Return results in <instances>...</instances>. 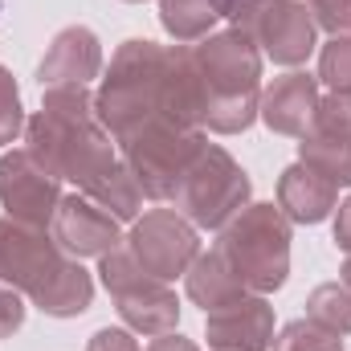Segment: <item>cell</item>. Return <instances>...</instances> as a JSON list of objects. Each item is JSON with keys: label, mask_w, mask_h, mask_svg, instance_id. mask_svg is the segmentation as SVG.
<instances>
[{"label": "cell", "mask_w": 351, "mask_h": 351, "mask_svg": "<svg viewBox=\"0 0 351 351\" xmlns=\"http://www.w3.org/2000/svg\"><path fill=\"white\" fill-rule=\"evenodd\" d=\"M319 82L351 94V33H335L319 53Z\"/></svg>", "instance_id": "obj_26"}, {"label": "cell", "mask_w": 351, "mask_h": 351, "mask_svg": "<svg viewBox=\"0 0 351 351\" xmlns=\"http://www.w3.org/2000/svg\"><path fill=\"white\" fill-rule=\"evenodd\" d=\"M258 106H262V94H229V98H213L200 127L217 131V135H237V131H250V123L258 119Z\"/></svg>", "instance_id": "obj_24"}, {"label": "cell", "mask_w": 351, "mask_h": 351, "mask_svg": "<svg viewBox=\"0 0 351 351\" xmlns=\"http://www.w3.org/2000/svg\"><path fill=\"white\" fill-rule=\"evenodd\" d=\"M343 286L351 290V254H348V262H343Z\"/></svg>", "instance_id": "obj_34"}, {"label": "cell", "mask_w": 351, "mask_h": 351, "mask_svg": "<svg viewBox=\"0 0 351 351\" xmlns=\"http://www.w3.org/2000/svg\"><path fill=\"white\" fill-rule=\"evenodd\" d=\"M306 319L331 335H351V290L343 282H323L306 298Z\"/></svg>", "instance_id": "obj_23"}, {"label": "cell", "mask_w": 351, "mask_h": 351, "mask_svg": "<svg viewBox=\"0 0 351 351\" xmlns=\"http://www.w3.org/2000/svg\"><path fill=\"white\" fill-rule=\"evenodd\" d=\"M208 348L217 351H269L274 348V311L262 294H241L237 302L204 315Z\"/></svg>", "instance_id": "obj_13"}, {"label": "cell", "mask_w": 351, "mask_h": 351, "mask_svg": "<svg viewBox=\"0 0 351 351\" xmlns=\"http://www.w3.org/2000/svg\"><path fill=\"white\" fill-rule=\"evenodd\" d=\"M335 245L351 254V196L339 204V217H335Z\"/></svg>", "instance_id": "obj_32"}, {"label": "cell", "mask_w": 351, "mask_h": 351, "mask_svg": "<svg viewBox=\"0 0 351 351\" xmlns=\"http://www.w3.org/2000/svg\"><path fill=\"white\" fill-rule=\"evenodd\" d=\"M274 351H343V335H331L311 319H294L274 339Z\"/></svg>", "instance_id": "obj_25"}, {"label": "cell", "mask_w": 351, "mask_h": 351, "mask_svg": "<svg viewBox=\"0 0 351 351\" xmlns=\"http://www.w3.org/2000/svg\"><path fill=\"white\" fill-rule=\"evenodd\" d=\"M241 294H250V290H245L241 274L233 269V262H229L221 250L196 254V262L188 265V298H192L196 306H204V315H213V311L237 302Z\"/></svg>", "instance_id": "obj_18"}, {"label": "cell", "mask_w": 351, "mask_h": 351, "mask_svg": "<svg viewBox=\"0 0 351 351\" xmlns=\"http://www.w3.org/2000/svg\"><path fill=\"white\" fill-rule=\"evenodd\" d=\"M21 323H25V302H21V294H16L12 286H0V339L12 335V331H21Z\"/></svg>", "instance_id": "obj_30"}, {"label": "cell", "mask_w": 351, "mask_h": 351, "mask_svg": "<svg viewBox=\"0 0 351 351\" xmlns=\"http://www.w3.org/2000/svg\"><path fill=\"white\" fill-rule=\"evenodd\" d=\"M21 127H25V114H21V94H16L12 74L0 66V143H12Z\"/></svg>", "instance_id": "obj_28"}, {"label": "cell", "mask_w": 351, "mask_h": 351, "mask_svg": "<svg viewBox=\"0 0 351 351\" xmlns=\"http://www.w3.org/2000/svg\"><path fill=\"white\" fill-rule=\"evenodd\" d=\"M102 70V49H98V37L90 33L86 25H70L53 37V45L45 49L41 58V86H86L90 78H98Z\"/></svg>", "instance_id": "obj_16"}, {"label": "cell", "mask_w": 351, "mask_h": 351, "mask_svg": "<svg viewBox=\"0 0 351 351\" xmlns=\"http://www.w3.org/2000/svg\"><path fill=\"white\" fill-rule=\"evenodd\" d=\"M164 53L156 41H123L110 58V74L94 98L98 123L123 143L135 127H143L152 114H160V78H164Z\"/></svg>", "instance_id": "obj_2"}, {"label": "cell", "mask_w": 351, "mask_h": 351, "mask_svg": "<svg viewBox=\"0 0 351 351\" xmlns=\"http://www.w3.org/2000/svg\"><path fill=\"white\" fill-rule=\"evenodd\" d=\"M311 16L327 33H351V0H306Z\"/></svg>", "instance_id": "obj_29"}, {"label": "cell", "mask_w": 351, "mask_h": 351, "mask_svg": "<svg viewBox=\"0 0 351 351\" xmlns=\"http://www.w3.org/2000/svg\"><path fill=\"white\" fill-rule=\"evenodd\" d=\"M98 274H102V286L114 294L119 315H123V323H127L131 331L152 335V339L176 331V319H180L176 294L168 290V282L152 278L143 265L135 262L131 250H119V245H114L110 254H102Z\"/></svg>", "instance_id": "obj_6"}, {"label": "cell", "mask_w": 351, "mask_h": 351, "mask_svg": "<svg viewBox=\"0 0 351 351\" xmlns=\"http://www.w3.org/2000/svg\"><path fill=\"white\" fill-rule=\"evenodd\" d=\"M204 106H208V82L196 66V53L188 45L168 49L164 53V78H160V114L176 127L200 131Z\"/></svg>", "instance_id": "obj_14"}, {"label": "cell", "mask_w": 351, "mask_h": 351, "mask_svg": "<svg viewBox=\"0 0 351 351\" xmlns=\"http://www.w3.org/2000/svg\"><path fill=\"white\" fill-rule=\"evenodd\" d=\"M86 351H139V343H135L127 331H110V327H106V331H98V335L90 339Z\"/></svg>", "instance_id": "obj_31"}, {"label": "cell", "mask_w": 351, "mask_h": 351, "mask_svg": "<svg viewBox=\"0 0 351 351\" xmlns=\"http://www.w3.org/2000/svg\"><path fill=\"white\" fill-rule=\"evenodd\" d=\"M335 204H339V188L327 176H319L315 168H306V164L286 168L282 180H278V208H282V217H290L298 225L327 221Z\"/></svg>", "instance_id": "obj_17"}, {"label": "cell", "mask_w": 351, "mask_h": 351, "mask_svg": "<svg viewBox=\"0 0 351 351\" xmlns=\"http://www.w3.org/2000/svg\"><path fill=\"white\" fill-rule=\"evenodd\" d=\"M110 139L114 135L98 119H58L49 110H37L25 123V143L37 156V164L49 168L58 180L78 184L82 192H90L119 164Z\"/></svg>", "instance_id": "obj_1"}, {"label": "cell", "mask_w": 351, "mask_h": 351, "mask_svg": "<svg viewBox=\"0 0 351 351\" xmlns=\"http://www.w3.org/2000/svg\"><path fill=\"white\" fill-rule=\"evenodd\" d=\"M217 250L233 262L245 290L269 294L290 274V221L274 204H250L221 229Z\"/></svg>", "instance_id": "obj_3"}, {"label": "cell", "mask_w": 351, "mask_h": 351, "mask_svg": "<svg viewBox=\"0 0 351 351\" xmlns=\"http://www.w3.org/2000/svg\"><path fill=\"white\" fill-rule=\"evenodd\" d=\"M245 200H250V176L217 143H204L172 188L176 213H184L200 229H225L245 208Z\"/></svg>", "instance_id": "obj_4"}, {"label": "cell", "mask_w": 351, "mask_h": 351, "mask_svg": "<svg viewBox=\"0 0 351 351\" xmlns=\"http://www.w3.org/2000/svg\"><path fill=\"white\" fill-rule=\"evenodd\" d=\"M298 164L327 176L335 188H351V143H343V139H327V135H315V131L302 135Z\"/></svg>", "instance_id": "obj_20"}, {"label": "cell", "mask_w": 351, "mask_h": 351, "mask_svg": "<svg viewBox=\"0 0 351 351\" xmlns=\"http://www.w3.org/2000/svg\"><path fill=\"white\" fill-rule=\"evenodd\" d=\"M66 262L70 258L58 250L53 233L12 221V217H0V282H8L12 290L33 298Z\"/></svg>", "instance_id": "obj_9"}, {"label": "cell", "mask_w": 351, "mask_h": 351, "mask_svg": "<svg viewBox=\"0 0 351 351\" xmlns=\"http://www.w3.org/2000/svg\"><path fill=\"white\" fill-rule=\"evenodd\" d=\"M233 29L250 33L274 66H302L315 53V16L298 0H245L233 12Z\"/></svg>", "instance_id": "obj_7"}, {"label": "cell", "mask_w": 351, "mask_h": 351, "mask_svg": "<svg viewBox=\"0 0 351 351\" xmlns=\"http://www.w3.org/2000/svg\"><path fill=\"white\" fill-rule=\"evenodd\" d=\"M204 135L176 127L164 114H152L143 127H135L123 139V164L131 168L135 184L143 188V196L152 200H172L176 180L188 172V164L200 156Z\"/></svg>", "instance_id": "obj_5"}, {"label": "cell", "mask_w": 351, "mask_h": 351, "mask_svg": "<svg viewBox=\"0 0 351 351\" xmlns=\"http://www.w3.org/2000/svg\"><path fill=\"white\" fill-rule=\"evenodd\" d=\"M86 196L94 204H102L114 221H135V217H139V204H143V188L135 184V176H131L127 164H114Z\"/></svg>", "instance_id": "obj_21"}, {"label": "cell", "mask_w": 351, "mask_h": 351, "mask_svg": "<svg viewBox=\"0 0 351 351\" xmlns=\"http://www.w3.org/2000/svg\"><path fill=\"white\" fill-rule=\"evenodd\" d=\"M131 4H139V0H131Z\"/></svg>", "instance_id": "obj_35"}, {"label": "cell", "mask_w": 351, "mask_h": 351, "mask_svg": "<svg viewBox=\"0 0 351 351\" xmlns=\"http://www.w3.org/2000/svg\"><path fill=\"white\" fill-rule=\"evenodd\" d=\"M315 135H327V139H343L351 143V94L331 90L327 98H319L315 106Z\"/></svg>", "instance_id": "obj_27"}, {"label": "cell", "mask_w": 351, "mask_h": 351, "mask_svg": "<svg viewBox=\"0 0 351 351\" xmlns=\"http://www.w3.org/2000/svg\"><path fill=\"white\" fill-rule=\"evenodd\" d=\"M196 66L208 82V102L213 98H229V94H254L262 78V53L258 41L241 29H225V33H208L196 49ZM208 110V106H204Z\"/></svg>", "instance_id": "obj_11"}, {"label": "cell", "mask_w": 351, "mask_h": 351, "mask_svg": "<svg viewBox=\"0 0 351 351\" xmlns=\"http://www.w3.org/2000/svg\"><path fill=\"white\" fill-rule=\"evenodd\" d=\"M147 351H200V348H196L192 339H184V335H172V331H168V335H156V339L147 343Z\"/></svg>", "instance_id": "obj_33"}, {"label": "cell", "mask_w": 351, "mask_h": 351, "mask_svg": "<svg viewBox=\"0 0 351 351\" xmlns=\"http://www.w3.org/2000/svg\"><path fill=\"white\" fill-rule=\"evenodd\" d=\"M127 250L135 254V262L143 265L152 278L172 282L176 274H188V265L196 262L200 241H196V229L176 208H152V213L135 217Z\"/></svg>", "instance_id": "obj_8"}, {"label": "cell", "mask_w": 351, "mask_h": 351, "mask_svg": "<svg viewBox=\"0 0 351 351\" xmlns=\"http://www.w3.org/2000/svg\"><path fill=\"white\" fill-rule=\"evenodd\" d=\"M53 241L62 254H70L78 262V258L110 254L123 241V233H119V221L102 204H94L86 192H70V196H62V204L53 213Z\"/></svg>", "instance_id": "obj_12"}, {"label": "cell", "mask_w": 351, "mask_h": 351, "mask_svg": "<svg viewBox=\"0 0 351 351\" xmlns=\"http://www.w3.org/2000/svg\"><path fill=\"white\" fill-rule=\"evenodd\" d=\"M160 25L180 45L204 41L208 29L217 25V8H213V0H160Z\"/></svg>", "instance_id": "obj_22"}, {"label": "cell", "mask_w": 351, "mask_h": 351, "mask_svg": "<svg viewBox=\"0 0 351 351\" xmlns=\"http://www.w3.org/2000/svg\"><path fill=\"white\" fill-rule=\"evenodd\" d=\"M62 180L41 168L37 156L29 147H12L8 156H0V204L8 208L12 221L25 225H53V213L62 204Z\"/></svg>", "instance_id": "obj_10"}, {"label": "cell", "mask_w": 351, "mask_h": 351, "mask_svg": "<svg viewBox=\"0 0 351 351\" xmlns=\"http://www.w3.org/2000/svg\"><path fill=\"white\" fill-rule=\"evenodd\" d=\"M90 298H94V282H90V274L78 262H66L37 294H33V302H37L45 315H53V319L82 315L90 306Z\"/></svg>", "instance_id": "obj_19"}, {"label": "cell", "mask_w": 351, "mask_h": 351, "mask_svg": "<svg viewBox=\"0 0 351 351\" xmlns=\"http://www.w3.org/2000/svg\"><path fill=\"white\" fill-rule=\"evenodd\" d=\"M315 106H319V78L311 74H282L262 90L258 114L265 119L269 131L302 139L315 127Z\"/></svg>", "instance_id": "obj_15"}]
</instances>
